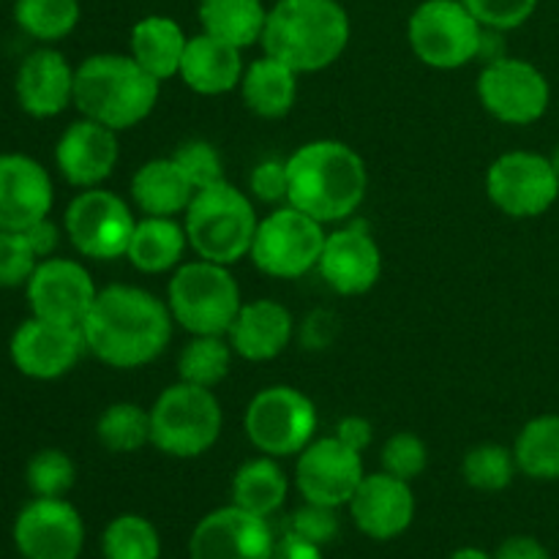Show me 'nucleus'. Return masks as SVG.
<instances>
[{"mask_svg": "<svg viewBox=\"0 0 559 559\" xmlns=\"http://www.w3.org/2000/svg\"><path fill=\"white\" fill-rule=\"evenodd\" d=\"M349 33V14L338 0H278L267 9L260 44L298 74H317L342 58Z\"/></svg>", "mask_w": 559, "mask_h": 559, "instance_id": "7ed1b4c3", "label": "nucleus"}, {"mask_svg": "<svg viewBox=\"0 0 559 559\" xmlns=\"http://www.w3.org/2000/svg\"><path fill=\"white\" fill-rule=\"evenodd\" d=\"M287 202L320 224L349 222L369 191L364 156L342 140H311L287 156Z\"/></svg>", "mask_w": 559, "mask_h": 559, "instance_id": "f03ea898", "label": "nucleus"}, {"mask_svg": "<svg viewBox=\"0 0 559 559\" xmlns=\"http://www.w3.org/2000/svg\"><path fill=\"white\" fill-rule=\"evenodd\" d=\"M120 158L118 131L80 118L66 126L55 145V167L60 178L74 189H96L109 180Z\"/></svg>", "mask_w": 559, "mask_h": 559, "instance_id": "aec40b11", "label": "nucleus"}, {"mask_svg": "<svg viewBox=\"0 0 559 559\" xmlns=\"http://www.w3.org/2000/svg\"><path fill=\"white\" fill-rule=\"evenodd\" d=\"M38 254L25 233L0 229V287H25L38 267Z\"/></svg>", "mask_w": 559, "mask_h": 559, "instance_id": "a19ab883", "label": "nucleus"}, {"mask_svg": "<svg viewBox=\"0 0 559 559\" xmlns=\"http://www.w3.org/2000/svg\"><path fill=\"white\" fill-rule=\"evenodd\" d=\"M183 227L189 235V249L200 260L233 267L249 257L260 216L251 194L229 180H218L197 191L183 213Z\"/></svg>", "mask_w": 559, "mask_h": 559, "instance_id": "39448f33", "label": "nucleus"}, {"mask_svg": "<svg viewBox=\"0 0 559 559\" xmlns=\"http://www.w3.org/2000/svg\"><path fill=\"white\" fill-rule=\"evenodd\" d=\"M519 473L513 448L497 442H480L464 453L462 475L469 489L475 491H502L513 484Z\"/></svg>", "mask_w": 559, "mask_h": 559, "instance_id": "e433bc0d", "label": "nucleus"}, {"mask_svg": "<svg viewBox=\"0 0 559 559\" xmlns=\"http://www.w3.org/2000/svg\"><path fill=\"white\" fill-rule=\"evenodd\" d=\"M271 559H325L322 557V546L309 544V540L298 538L293 533H284L282 538H276Z\"/></svg>", "mask_w": 559, "mask_h": 559, "instance_id": "09e8293b", "label": "nucleus"}, {"mask_svg": "<svg viewBox=\"0 0 559 559\" xmlns=\"http://www.w3.org/2000/svg\"><path fill=\"white\" fill-rule=\"evenodd\" d=\"M173 325L167 300L131 284H109L98 289L96 304L82 322V336L87 353L104 366L134 371L162 358Z\"/></svg>", "mask_w": 559, "mask_h": 559, "instance_id": "f257e3e1", "label": "nucleus"}, {"mask_svg": "<svg viewBox=\"0 0 559 559\" xmlns=\"http://www.w3.org/2000/svg\"><path fill=\"white\" fill-rule=\"evenodd\" d=\"M298 71L289 69L287 63L262 52V58L246 66L238 87L240 98L257 118H287L298 102Z\"/></svg>", "mask_w": 559, "mask_h": 559, "instance_id": "bb28decb", "label": "nucleus"}, {"mask_svg": "<svg viewBox=\"0 0 559 559\" xmlns=\"http://www.w3.org/2000/svg\"><path fill=\"white\" fill-rule=\"evenodd\" d=\"M136 216L129 202L115 191L96 186L82 189L63 213V233L82 257L112 262L126 257Z\"/></svg>", "mask_w": 559, "mask_h": 559, "instance_id": "9b49d317", "label": "nucleus"}, {"mask_svg": "<svg viewBox=\"0 0 559 559\" xmlns=\"http://www.w3.org/2000/svg\"><path fill=\"white\" fill-rule=\"evenodd\" d=\"M96 440L109 453H136L151 445V409L134 402L109 404L96 420Z\"/></svg>", "mask_w": 559, "mask_h": 559, "instance_id": "f704fd0d", "label": "nucleus"}, {"mask_svg": "<svg viewBox=\"0 0 559 559\" xmlns=\"http://www.w3.org/2000/svg\"><path fill=\"white\" fill-rule=\"evenodd\" d=\"M167 306L173 320L189 336H227L238 317L240 298L238 278L227 265H216L197 257L183 262L167 284Z\"/></svg>", "mask_w": 559, "mask_h": 559, "instance_id": "0eeeda50", "label": "nucleus"}, {"mask_svg": "<svg viewBox=\"0 0 559 559\" xmlns=\"http://www.w3.org/2000/svg\"><path fill=\"white\" fill-rule=\"evenodd\" d=\"M235 349L227 336H191L178 355V377L200 388H216L233 369Z\"/></svg>", "mask_w": 559, "mask_h": 559, "instance_id": "473e14b6", "label": "nucleus"}, {"mask_svg": "<svg viewBox=\"0 0 559 559\" xmlns=\"http://www.w3.org/2000/svg\"><path fill=\"white\" fill-rule=\"evenodd\" d=\"M189 36L183 27L164 14L142 16L134 22L129 36V55L158 82H167L180 74Z\"/></svg>", "mask_w": 559, "mask_h": 559, "instance_id": "cd10ccee", "label": "nucleus"}, {"mask_svg": "<svg viewBox=\"0 0 559 559\" xmlns=\"http://www.w3.org/2000/svg\"><path fill=\"white\" fill-rule=\"evenodd\" d=\"M338 508L331 506H317V502H306L298 511L289 516L287 533L298 535V538L309 540V544L328 546L336 540L338 535Z\"/></svg>", "mask_w": 559, "mask_h": 559, "instance_id": "37998d69", "label": "nucleus"}, {"mask_svg": "<svg viewBox=\"0 0 559 559\" xmlns=\"http://www.w3.org/2000/svg\"><path fill=\"white\" fill-rule=\"evenodd\" d=\"M519 473L533 480H559V415L527 420L513 442Z\"/></svg>", "mask_w": 559, "mask_h": 559, "instance_id": "2f4dec72", "label": "nucleus"}, {"mask_svg": "<svg viewBox=\"0 0 559 559\" xmlns=\"http://www.w3.org/2000/svg\"><path fill=\"white\" fill-rule=\"evenodd\" d=\"M448 559H495V557L486 555L484 549H475V546H464V549H456Z\"/></svg>", "mask_w": 559, "mask_h": 559, "instance_id": "8fccbe9b", "label": "nucleus"}, {"mask_svg": "<svg viewBox=\"0 0 559 559\" xmlns=\"http://www.w3.org/2000/svg\"><path fill=\"white\" fill-rule=\"evenodd\" d=\"M469 14L486 27V31H516L538 9V0H462Z\"/></svg>", "mask_w": 559, "mask_h": 559, "instance_id": "79ce46f5", "label": "nucleus"}, {"mask_svg": "<svg viewBox=\"0 0 559 559\" xmlns=\"http://www.w3.org/2000/svg\"><path fill=\"white\" fill-rule=\"evenodd\" d=\"M80 0H14V20L38 44L63 41L80 25Z\"/></svg>", "mask_w": 559, "mask_h": 559, "instance_id": "72a5a7b5", "label": "nucleus"}, {"mask_svg": "<svg viewBox=\"0 0 559 559\" xmlns=\"http://www.w3.org/2000/svg\"><path fill=\"white\" fill-rule=\"evenodd\" d=\"M409 49L424 66L456 71L484 55L486 27L462 0H424L409 14Z\"/></svg>", "mask_w": 559, "mask_h": 559, "instance_id": "6e6552de", "label": "nucleus"}, {"mask_svg": "<svg viewBox=\"0 0 559 559\" xmlns=\"http://www.w3.org/2000/svg\"><path fill=\"white\" fill-rule=\"evenodd\" d=\"M491 205L511 218H538L559 197V178L551 158L535 151H508L486 173Z\"/></svg>", "mask_w": 559, "mask_h": 559, "instance_id": "ddd939ff", "label": "nucleus"}, {"mask_svg": "<svg viewBox=\"0 0 559 559\" xmlns=\"http://www.w3.org/2000/svg\"><path fill=\"white\" fill-rule=\"evenodd\" d=\"M11 535L22 559H76L85 546V522L66 497H33L16 513Z\"/></svg>", "mask_w": 559, "mask_h": 559, "instance_id": "dca6fc26", "label": "nucleus"}, {"mask_svg": "<svg viewBox=\"0 0 559 559\" xmlns=\"http://www.w3.org/2000/svg\"><path fill=\"white\" fill-rule=\"evenodd\" d=\"M314 402L293 385H271L257 393L243 415V429L251 445L273 459L298 456L317 440Z\"/></svg>", "mask_w": 559, "mask_h": 559, "instance_id": "1a4fd4ad", "label": "nucleus"}, {"mask_svg": "<svg viewBox=\"0 0 559 559\" xmlns=\"http://www.w3.org/2000/svg\"><path fill=\"white\" fill-rule=\"evenodd\" d=\"M25 480L33 497H66L74 489L76 467L60 448H41L27 462Z\"/></svg>", "mask_w": 559, "mask_h": 559, "instance_id": "4c0bfd02", "label": "nucleus"}, {"mask_svg": "<svg viewBox=\"0 0 559 559\" xmlns=\"http://www.w3.org/2000/svg\"><path fill=\"white\" fill-rule=\"evenodd\" d=\"M175 162L180 164V169L186 173V178L191 180L197 191L205 189V186L218 183L224 178V158L218 153V147L207 140H189L173 153Z\"/></svg>", "mask_w": 559, "mask_h": 559, "instance_id": "ea45409f", "label": "nucleus"}, {"mask_svg": "<svg viewBox=\"0 0 559 559\" xmlns=\"http://www.w3.org/2000/svg\"><path fill=\"white\" fill-rule=\"evenodd\" d=\"M322 282L344 298H358L377 287L382 276V251L364 224H347L328 233L320 257Z\"/></svg>", "mask_w": 559, "mask_h": 559, "instance_id": "6ab92c4d", "label": "nucleus"}, {"mask_svg": "<svg viewBox=\"0 0 559 559\" xmlns=\"http://www.w3.org/2000/svg\"><path fill=\"white\" fill-rule=\"evenodd\" d=\"M197 16L202 33L238 49H249L262 41L267 9L262 0H200Z\"/></svg>", "mask_w": 559, "mask_h": 559, "instance_id": "c756f323", "label": "nucleus"}, {"mask_svg": "<svg viewBox=\"0 0 559 559\" xmlns=\"http://www.w3.org/2000/svg\"><path fill=\"white\" fill-rule=\"evenodd\" d=\"M276 535L267 519L238 506L200 519L189 540V559H271Z\"/></svg>", "mask_w": 559, "mask_h": 559, "instance_id": "a211bd4d", "label": "nucleus"}, {"mask_svg": "<svg viewBox=\"0 0 559 559\" xmlns=\"http://www.w3.org/2000/svg\"><path fill=\"white\" fill-rule=\"evenodd\" d=\"M364 478V453L353 451L333 435L309 442L295 464V489L306 502L317 506H349Z\"/></svg>", "mask_w": 559, "mask_h": 559, "instance_id": "2eb2a0df", "label": "nucleus"}, {"mask_svg": "<svg viewBox=\"0 0 559 559\" xmlns=\"http://www.w3.org/2000/svg\"><path fill=\"white\" fill-rule=\"evenodd\" d=\"M224 409L211 388L178 380L151 407V445L169 459H200L222 437Z\"/></svg>", "mask_w": 559, "mask_h": 559, "instance_id": "423d86ee", "label": "nucleus"}, {"mask_svg": "<svg viewBox=\"0 0 559 559\" xmlns=\"http://www.w3.org/2000/svg\"><path fill=\"white\" fill-rule=\"evenodd\" d=\"M104 559H158L162 538L153 522L136 513H120L102 535Z\"/></svg>", "mask_w": 559, "mask_h": 559, "instance_id": "c9c22d12", "label": "nucleus"}, {"mask_svg": "<svg viewBox=\"0 0 559 559\" xmlns=\"http://www.w3.org/2000/svg\"><path fill=\"white\" fill-rule=\"evenodd\" d=\"M76 69L55 47H38L27 55L16 69L14 93L22 112L31 118L47 120L74 104Z\"/></svg>", "mask_w": 559, "mask_h": 559, "instance_id": "5701e85b", "label": "nucleus"}, {"mask_svg": "<svg viewBox=\"0 0 559 559\" xmlns=\"http://www.w3.org/2000/svg\"><path fill=\"white\" fill-rule=\"evenodd\" d=\"M52 178L25 153H0V229L25 233L52 213Z\"/></svg>", "mask_w": 559, "mask_h": 559, "instance_id": "412c9836", "label": "nucleus"}, {"mask_svg": "<svg viewBox=\"0 0 559 559\" xmlns=\"http://www.w3.org/2000/svg\"><path fill=\"white\" fill-rule=\"evenodd\" d=\"M551 167H555V173H557V178H559V145L555 147V153H551Z\"/></svg>", "mask_w": 559, "mask_h": 559, "instance_id": "3c124183", "label": "nucleus"}, {"mask_svg": "<svg viewBox=\"0 0 559 559\" xmlns=\"http://www.w3.org/2000/svg\"><path fill=\"white\" fill-rule=\"evenodd\" d=\"M289 495V478L282 469L278 459L265 456L251 459L235 473L233 478V506L243 511L257 513L262 519H271L282 511Z\"/></svg>", "mask_w": 559, "mask_h": 559, "instance_id": "7c9ffc66", "label": "nucleus"}, {"mask_svg": "<svg viewBox=\"0 0 559 559\" xmlns=\"http://www.w3.org/2000/svg\"><path fill=\"white\" fill-rule=\"evenodd\" d=\"M349 516L355 527L371 540H393L413 527L415 495L413 486L380 469L360 480L349 500Z\"/></svg>", "mask_w": 559, "mask_h": 559, "instance_id": "4be33fe9", "label": "nucleus"}, {"mask_svg": "<svg viewBox=\"0 0 559 559\" xmlns=\"http://www.w3.org/2000/svg\"><path fill=\"white\" fill-rule=\"evenodd\" d=\"M25 238H27V243L33 246V251L38 254V260H47V257H55V251H58L60 229H58V224L47 216V218H41V222L31 224V227L25 229Z\"/></svg>", "mask_w": 559, "mask_h": 559, "instance_id": "49530a36", "label": "nucleus"}, {"mask_svg": "<svg viewBox=\"0 0 559 559\" xmlns=\"http://www.w3.org/2000/svg\"><path fill=\"white\" fill-rule=\"evenodd\" d=\"M380 464L385 473H391L393 478H402L407 484H413L415 478L426 473L429 467V448L413 431H396L391 440L382 445Z\"/></svg>", "mask_w": 559, "mask_h": 559, "instance_id": "58836bf2", "label": "nucleus"}, {"mask_svg": "<svg viewBox=\"0 0 559 559\" xmlns=\"http://www.w3.org/2000/svg\"><path fill=\"white\" fill-rule=\"evenodd\" d=\"M251 200L265 202V205H287L289 178L287 158H262L249 173Z\"/></svg>", "mask_w": 559, "mask_h": 559, "instance_id": "c03bdc74", "label": "nucleus"}, {"mask_svg": "<svg viewBox=\"0 0 559 559\" xmlns=\"http://www.w3.org/2000/svg\"><path fill=\"white\" fill-rule=\"evenodd\" d=\"M25 293L33 317L58 322V325L82 328L96 304L98 287L91 271L80 260L47 257L33 271L31 282L25 284Z\"/></svg>", "mask_w": 559, "mask_h": 559, "instance_id": "4468645a", "label": "nucleus"}, {"mask_svg": "<svg viewBox=\"0 0 559 559\" xmlns=\"http://www.w3.org/2000/svg\"><path fill=\"white\" fill-rule=\"evenodd\" d=\"M495 559H551V555L533 535H511L502 540Z\"/></svg>", "mask_w": 559, "mask_h": 559, "instance_id": "de8ad7c7", "label": "nucleus"}, {"mask_svg": "<svg viewBox=\"0 0 559 559\" xmlns=\"http://www.w3.org/2000/svg\"><path fill=\"white\" fill-rule=\"evenodd\" d=\"M197 189L173 156L151 158L131 178V202L142 216H183Z\"/></svg>", "mask_w": 559, "mask_h": 559, "instance_id": "a878e982", "label": "nucleus"}, {"mask_svg": "<svg viewBox=\"0 0 559 559\" xmlns=\"http://www.w3.org/2000/svg\"><path fill=\"white\" fill-rule=\"evenodd\" d=\"M240 52L243 49L218 41V38L200 31L197 36H189L178 76L189 91L200 93V96L233 93L240 87L246 71L243 55Z\"/></svg>", "mask_w": 559, "mask_h": 559, "instance_id": "393cba45", "label": "nucleus"}, {"mask_svg": "<svg viewBox=\"0 0 559 559\" xmlns=\"http://www.w3.org/2000/svg\"><path fill=\"white\" fill-rule=\"evenodd\" d=\"M162 82L147 74L131 55L98 52L82 60L74 74V107L82 118L126 131L151 118Z\"/></svg>", "mask_w": 559, "mask_h": 559, "instance_id": "20e7f679", "label": "nucleus"}, {"mask_svg": "<svg viewBox=\"0 0 559 559\" xmlns=\"http://www.w3.org/2000/svg\"><path fill=\"white\" fill-rule=\"evenodd\" d=\"M295 336L293 311L273 298L243 300L238 317L229 325L227 338L235 355L249 364L278 358Z\"/></svg>", "mask_w": 559, "mask_h": 559, "instance_id": "b1692460", "label": "nucleus"}, {"mask_svg": "<svg viewBox=\"0 0 559 559\" xmlns=\"http://www.w3.org/2000/svg\"><path fill=\"white\" fill-rule=\"evenodd\" d=\"M478 98L486 112L506 126H533L546 115L551 87L535 63L511 55L486 60L478 74Z\"/></svg>", "mask_w": 559, "mask_h": 559, "instance_id": "f8f14e48", "label": "nucleus"}, {"mask_svg": "<svg viewBox=\"0 0 559 559\" xmlns=\"http://www.w3.org/2000/svg\"><path fill=\"white\" fill-rule=\"evenodd\" d=\"M325 238V224L287 202L260 218L249 260L271 278H300L320 265Z\"/></svg>", "mask_w": 559, "mask_h": 559, "instance_id": "9d476101", "label": "nucleus"}, {"mask_svg": "<svg viewBox=\"0 0 559 559\" xmlns=\"http://www.w3.org/2000/svg\"><path fill=\"white\" fill-rule=\"evenodd\" d=\"M189 249V235L183 222L169 216H142L136 218L126 260L147 276L173 273L183 265V254Z\"/></svg>", "mask_w": 559, "mask_h": 559, "instance_id": "c85d7f7f", "label": "nucleus"}, {"mask_svg": "<svg viewBox=\"0 0 559 559\" xmlns=\"http://www.w3.org/2000/svg\"><path fill=\"white\" fill-rule=\"evenodd\" d=\"M87 353L82 328L58 325V322L41 320V317H27L9 342L11 364L20 374L31 380H60L69 374L82 355Z\"/></svg>", "mask_w": 559, "mask_h": 559, "instance_id": "f3484780", "label": "nucleus"}, {"mask_svg": "<svg viewBox=\"0 0 559 559\" xmlns=\"http://www.w3.org/2000/svg\"><path fill=\"white\" fill-rule=\"evenodd\" d=\"M333 437H338V440H342L344 445L353 448V451L364 453L366 448L371 445V440H374V429H371L369 420L360 418V415H347V418H342L336 424Z\"/></svg>", "mask_w": 559, "mask_h": 559, "instance_id": "a18cd8bd", "label": "nucleus"}]
</instances>
